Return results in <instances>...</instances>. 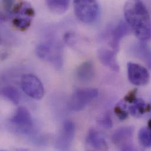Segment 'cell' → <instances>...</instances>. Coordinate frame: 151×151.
Here are the masks:
<instances>
[{"instance_id":"1","label":"cell","mask_w":151,"mask_h":151,"mask_svg":"<svg viewBox=\"0 0 151 151\" xmlns=\"http://www.w3.org/2000/svg\"><path fill=\"white\" fill-rule=\"evenodd\" d=\"M127 24L141 41L151 37V18L142 0H127L124 7Z\"/></svg>"},{"instance_id":"2","label":"cell","mask_w":151,"mask_h":151,"mask_svg":"<svg viewBox=\"0 0 151 151\" xmlns=\"http://www.w3.org/2000/svg\"><path fill=\"white\" fill-rule=\"evenodd\" d=\"M8 15L12 19L14 26L24 31L29 27L35 15V11L28 2L20 1L10 8Z\"/></svg>"},{"instance_id":"3","label":"cell","mask_w":151,"mask_h":151,"mask_svg":"<svg viewBox=\"0 0 151 151\" xmlns=\"http://www.w3.org/2000/svg\"><path fill=\"white\" fill-rule=\"evenodd\" d=\"M74 8L77 18L85 24L94 22L99 12L97 0H74Z\"/></svg>"},{"instance_id":"4","label":"cell","mask_w":151,"mask_h":151,"mask_svg":"<svg viewBox=\"0 0 151 151\" xmlns=\"http://www.w3.org/2000/svg\"><path fill=\"white\" fill-rule=\"evenodd\" d=\"M98 95V91L95 88L76 89L71 95L68 103V108L74 112H79Z\"/></svg>"},{"instance_id":"5","label":"cell","mask_w":151,"mask_h":151,"mask_svg":"<svg viewBox=\"0 0 151 151\" xmlns=\"http://www.w3.org/2000/svg\"><path fill=\"white\" fill-rule=\"evenodd\" d=\"M36 54L40 59L51 63L57 68H61L63 51L58 45L52 42L40 44L37 47Z\"/></svg>"},{"instance_id":"6","label":"cell","mask_w":151,"mask_h":151,"mask_svg":"<svg viewBox=\"0 0 151 151\" xmlns=\"http://www.w3.org/2000/svg\"><path fill=\"white\" fill-rule=\"evenodd\" d=\"M23 91L29 97L41 99L44 95V88L40 79L33 74H25L21 81Z\"/></svg>"},{"instance_id":"7","label":"cell","mask_w":151,"mask_h":151,"mask_svg":"<svg viewBox=\"0 0 151 151\" xmlns=\"http://www.w3.org/2000/svg\"><path fill=\"white\" fill-rule=\"evenodd\" d=\"M76 134V125L71 121L64 122L61 130L55 141V147L60 151H68L70 150Z\"/></svg>"},{"instance_id":"8","label":"cell","mask_w":151,"mask_h":151,"mask_svg":"<svg viewBox=\"0 0 151 151\" xmlns=\"http://www.w3.org/2000/svg\"><path fill=\"white\" fill-rule=\"evenodd\" d=\"M134 128L132 127H124L118 129L113 134L112 140L114 144L121 151H132L134 147L132 144V138Z\"/></svg>"},{"instance_id":"9","label":"cell","mask_w":151,"mask_h":151,"mask_svg":"<svg viewBox=\"0 0 151 151\" xmlns=\"http://www.w3.org/2000/svg\"><path fill=\"white\" fill-rule=\"evenodd\" d=\"M10 122L18 131L24 134H28L33 127L31 114L24 107H19L16 110Z\"/></svg>"},{"instance_id":"10","label":"cell","mask_w":151,"mask_h":151,"mask_svg":"<svg viewBox=\"0 0 151 151\" xmlns=\"http://www.w3.org/2000/svg\"><path fill=\"white\" fill-rule=\"evenodd\" d=\"M127 71L128 79L132 84L137 86H143L148 83L150 74L147 70L141 65L128 63Z\"/></svg>"},{"instance_id":"11","label":"cell","mask_w":151,"mask_h":151,"mask_svg":"<svg viewBox=\"0 0 151 151\" xmlns=\"http://www.w3.org/2000/svg\"><path fill=\"white\" fill-rule=\"evenodd\" d=\"M129 26L127 22L121 21L111 31L110 45L112 50L117 52L121 40L128 33Z\"/></svg>"},{"instance_id":"12","label":"cell","mask_w":151,"mask_h":151,"mask_svg":"<svg viewBox=\"0 0 151 151\" xmlns=\"http://www.w3.org/2000/svg\"><path fill=\"white\" fill-rule=\"evenodd\" d=\"M116 52L114 50H109L101 48L98 51V56L101 63L114 71L118 72L119 66L116 58Z\"/></svg>"},{"instance_id":"13","label":"cell","mask_w":151,"mask_h":151,"mask_svg":"<svg viewBox=\"0 0 151 151\" xmlns=\"http://www.w3.org/2000/svg\"><path fill=\"white\" fill-rule=\"evenodd\" d=\"M86 144L94 150L98 151L107 150L108 144L104 136L95 129L89 131L86 137Z\"/></svg>"},{"instance_id":"14","label":"cell","mask_w":151,"mask_h":151,"mask_svg":"<svg viewBox=\"0 0 151 151\" xmlns=\"http://www.w3.org/2000/svg\"><path fill=\"white\" fill-rule=\"evenodd\" d=\"M95 68L91 61H86L79 65L76 70L77 79L82 82H89L95 76Z\"/></svg>"},{"instance_id":"15","label":"cell","mask_w":151,"mask_h":151,"mask_svg":"<svg viewBox=\"0 0 151 151\" xmlns=\"http://www.w3.org/2000/svg\"><path fill=\"white\" fill-rule=\"evenodd\" d=\"M131 104L128 110L134 117H141L144 114L151 111V104H147L142 99L137 98Z\"/></svg>"},{"instance_id":"16","label":"cell","mask_w":151,"mask_h":151,"mask_svg":"<svg viewBox=\"0 0 151 151\" xmlns=\"http://www.w3.org/2000/svg\"><path fill=\"white\" fill-rule=\"evenodd\" d=\"M134 54L142 60L151 69V50L144 42H139L132 47Z\"/></svg>"},{"instance_id":"17","label":"cell","mask_w":151,"mask_h":151,"mask_svg":"<svg viewBox=\"0 0 151 151\" xmlns=\"http://www.w3.org/2000/svg\"><path fill=\"white\" fill-rule=\"evenodd\" d=\"M48 8L56 14H63L68 9L70 0H45Z\"/></svg>"},{"instance_id":"18","label":"cell","mask_w":151,"mask_h":151,"mask_svg":"<svg viewBox=\"0 0 151 151\" xmlns=\"http://www.w3.org/2000/svg\"><path fill=\"white\" fill-rule=\"evenodd\" d=\"M2 95L12 102L14 104H18L19 101V95L18 91L12 86H8L4 87L1 90Z\"/></svg>"},{"instance_id":"19","label":"cell","mask_w":151,"mask_h":151,"mask_svg":"<svg viewBox=\"0 0 151 151\" xmlns=\"http://www.w3.org/2000/svg\"><path fill=\"white\" fill-rule=\"evenodd\" d=\"M139 142L143 147H151V130L149 128H142L138 134Z\"/></svg>"},{"instance_id":"20","label":"cell","mask_w":151,"mask_h":151,"mask_svg":"<svg viewBox=\"0 0 151 151\" xmlns=\"http://www.w3.org/2000/svg\"><path fill=\"white\" fill-rule=\"evenodd\" d=\"M114 112L116 115L121 120H125L128 118V112L127 110V105L125 102H120L115 107Z\"/></svg>"},{"instance_id":"21","label":"cell","mask_w":151,"mask_h":151,"mask_svg":"<svg viewBox=\"0 0 151 151\" xmlns=\"http://www.w3.org/2000/svg\"><path fill=\"white\" fill-rule=\"evenodd\" d=\"M99 123L101 124L102 126H103L104 128L107 129L111 128L112 126L111 118L108 114L105 115L102 117V118H101L99 120Z\"/></svg>"},{"instance_id":"22","label":"cell","mask_w":151,"mask_h":151,"mask_svg":"<svg viewBox=\"0 0 151 151\" xmlns=\"http://www.w3.org/2000/svg\"><path fill=\"white\" fill-rule=\"evenodd\" d=\"M148 126H149V128L151 130V119L148 122Z\"/></svg>"},{"instance_id":"23","label":"cell","mask_w":151,"mask_h":151,"mask_svg":"<svg viewBox=\"0 0 151 151\" xmlns=\"http://www.w3.org/2000/svg\"><path fill=\"white\" fill-rule=\"evenodd\" d=\"M3 1H9L11 0H3Z\"/></svg>"}]
</instances>
